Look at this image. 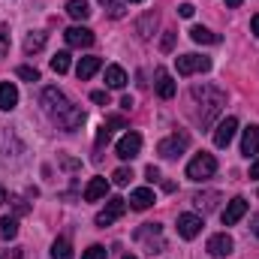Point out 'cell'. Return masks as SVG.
Here are the masks:
<instances>
[{
	"label": "cell",
	"mask_w": 259,
	"mask_h": 259,
	"mask_svg": "<svg viewBox=\"0 0 259 259\" xmlns=\"http://www.w3.org/2000/svg\"><path fill=\"white\" fill-rule=\"evenodd\" d=\"M193 97L196 100H202V106H205V112H199V124L202 127H208L217 115H220V106H223V91H217V88H211V84H202V88H193Z\"/></svg>",
	"instance_id": "obj_1"
},
{
	"label": "cell",
	"mask_w": 259,
	"mask_h": 259,
	"mask_svg": "<svg viewBox=\"0 0 259 259\" xmlns=\"http://www.w3.org/2000/svg\"><path fill=\"white\" fill-rule=\"evenodd\" d=\"M217 172V160H214V154H196L193 160L187 163V178L190 181H208L211 175Z\"/></svg>",
	"instance_id": "obj_2"
},
{
	"label": "cell",
	"mask_w": 259,
	"mask_h": 259,
	"mask_svg": "<svg viewBox=\"0 0 259 259\" xmlns=\"http://www.w3.org/2000/svg\"><path fill=\"white\" fill-rule=\"evenodd\" d=\"M187 145H190V133H172L157 145V154L163 160H175V157H181L187 151Z\"/></svg>",
	"instance_id": "obj_3"
},
{
	"label": "cell",
	"mask_w": 259,
	"mask_h": 259,
	"mask_svg": "<svg viewBox=\"0 0 259 259\" xmlns=\"http://www.w3.org/2000/svg\"><path fill=\"white\" fill-rule=\"evenodd\" d=\"M124 214H127V199H121V196H112V199L106 202V208L97 214V226H103V229H106V226H112L115 220H121Z\"/></svg>",
	"instance_id": "obj_4"
},
{
	"label": "cell",
	"mask_w": 259,
	"mask_h": 259,
	"mask_svg": "<svg viewBox=\"0 0 259 259\" xmlns=\"http://www.w3.org/2000/svg\"><path fill=\"white\" fill-rule=\"evenodd\" d=\"M52 118H55V124H58L61 130H66V133H72V130H78V127H81V121H84V112H81L78 106L66 103L64 109H61V112H55Z\"/></svg>",
	"instance_id": "obj_5"
},
{
	"label": "cell",
	"mask_w": 259,
	"mask_h": 259,
	"mask_svg": "<svg viewBox=\"0 0 259 259\" xmlns=\"http://www.w3.org/2000/svg\"><path fill=\"white\" fill-rule=\"evenodd\" d=\"M175 69H178V75H193V72L211 69V61L202 55H181V58H175Z\"/></svg>",
	"instance_id": "obj_6"
},
{
	"label": "cell",
	"mask_w": 259,
	"mask_h": 259,
	"mask_svg": "<svg viewBox=\"0 0 259 259\" xmlns=\"http://www.w3.org/2000/svg\"><path fill=\"white\" fill-rule=\"evenodd\" d=\"M64 39H66V46H72V49H91L94 46V30L75 24V27H69L64 33Z\"/></svg>",
	"instance_id": "obj_7"
},
{
	"label": "cell",
	"mask_w": 259,
	"mask_h": 259,
	"mask_svg": "<svg viewBox=\"0 0 259 259\" xmlns=\"http://www.w3.org/2000/svg\"><path fill=\"white\" fill-rule=\"evenodd\" d=\"M115 151H118L121 160H133V157H139V151H142V136H139V133H127V136H121V142L115 145Z\"/></svg>",
	"instance_id": "obj_8"
},
{
	"label": "cell",
	"mask_w": 259,
	"mask_h": 259,
	"mask_svg": "<svg viewBox=\"0 0 259 259\" xmlns=\"http://www.w3.org/2000/svg\"><path fill=\"white\" fill-rule=\"evenodd\" d=\"M202 226H205V223H202L199 214H178V235H181V238H187V241L196 238V235L202 232Z\"/></svg>",
	"instance_id": "obj_9"
},
{
	"label": "cell",
	"mask_w": 259,
	"mask_h": 259,
	"mask_svg": "<svg viewBox=\"0 0 259 259\" xmlns=\"http://www.w3.org/2000/svg\"><path fill=\"white\" fill-rule=\"evenodd\" d=\"M247 214V202L241 199V196H235L226 208H223V214H220V220H223V226H235L241 217Z\"/></svg>",
	"instance_id": "obj_10"
},
{
	"label": "cell",
	"mask_w": 259,
	"mask_h": 259,
	"mask_svg": "<svg viewBox=\"0 0 259 259\" xmlns=\"http://www.w3.org/2000/svg\"><path fill=\"white\" fill-rule=\"evenodd\" d=\"M235 130H238V121L235 118H223L217 130H214V145L217 148H229V142L235 139Z\"/></svg>",
	"instance_id": "obj_11"
},
{
	"label": "cell",
	"mask_w": 259,
	"mask_h": 259,
	"mask_svg": "<svg viewBox=\"0 0 259 259\" xmlns=\"http://www.w3.org/2000/svg\"><path fill=\"white\" fill-rule=\"evenodd\" d=\"M39 103H42V109H46V112H52V115H55V112H61V109H64L69 100H66L58 88H46V91L39 94Z\"/></svg>",
	"instance_id": "obj_12"
},
{
	"label": "cell",
	"mask_w": 259,
	"mask_h": 259,
	"mask_svg": "<svg viewBox=\"0 0 259 259\" xmlns=\"http://www.w3.org/2000/svg\"><path fill=\"white\" fill-rule=\"evenodd\" d=\"M232 247H235V241H232L226 232H220V235H211V238H208V247H205V250H208L211 256H229Z\"/></svg>",
	"instance_id": "obj_13"
},
{
	"label": "cell",
	"mask_w": 259,
	"mask_h": 259,
	"mask_svg": "<svg viewBox=\"0 0 259 259\" xmlns=\"http://www.w3.org/2000/svg\"><path fill=\"white\" fill-rule=\"evenodd\" d=\"M154 202H157V196H154L151 187H139V190L130 193V208H133V211H148Z\"/></svg>",
	"instance_id": "obj_14"
},
{
	"label": "cell",
	"mask_w": 259,
	"mask_h": 259,
	"mask_svg": "<svg viewBox=\"0 0 259 259\" xmlns=\"http://www.w3.org/2000/svg\"><path fill=\"white\" fill-rule=\"evenodd\" d=\"M241 154L244 157H256L259 154V127L256 124H250V127L244 130V136H241Z\"/></svg>",
	"instance_id": "obj_15"
},
{
	"label": "cell",
	"mask_w": 259,
	"mask_h": 259,
	"mask_svg": "<svg viewBox=\"0 0 259 259\" xmlns=\"http://www.w3.org/2000/svg\"><path fill=\"white\" fill-rule=\"evenodd\" d=\"M109 193V178H91L88 187H84V202H100L103 196Z\"/></svg>",
	"instance_id": "obj_16"
},
{
	"label": "cell",
	"mask_w": 259,
	"mask_h": 259,
	"mask_svg": "<svg viewBox=\"0 0 259 259\" xmlns=\"http://www.w3.org/2000/svg\"><path fill=\"white\" fill-rule=\"evenodd\" d=\"M15 106H18V88H15L12 81H3V84H0V109L9 112V109H15Z\"/></svg>",
	"instance_id": "obj_17"
},
{
	"label": "cell",
	"mask_w": 259,
	"mask_h": 259,
	"mask_svg": "<svg viewBox=\"0 0 259 259\" xmlns=\"http://www.w3.org/2000/svg\"><path fill=\"white\" fill-rule=\"evenodd\" d=\"M157 97H160V100H172V97H175V81H172V75H169L166 69L157 72Z\"/></svg>",
	"instance_id": "obj_18"
},
{
	"label": "cell",
	"mask_w": 259,
	"mask_h": 259,
	"mask_svg": "<svg viewBox=\"0 0 259 259\" xmlns=\"http://www.w3.org/2000/svg\"><path fill=\"white\" fill-rule=\"evenodd\" d=\"M190 39L199 42V46H217V42H220V33H211L208 27L196 24V27H190Z\"/></svg>",
	"instance_id": "obj_19"
},
{
	"label": "cell",
	"mask_w": 259,
	"mask_h": 259,
	"mask_svg": "<svg viewBox=\"0 0 259 259\" xmlns=\"http://www.w3.org/2000/svg\"><path fill=\"white\" fill-rule=\"evenodd\" d=\"M106 84L115 88V91H121V88L127 84V72H124V66H118V64L106 66Z\"/></svg>",
	"instance_id": "obj_20"
},
{
	"label": "cell",
	"mask_w": 259,
	"mask_h": 259,
	"mask_svg": "<svg viewBox=\"0 0 259 259\" xmlns=\"http://www.w3.org/2000/svg\"><path fill=\"white\" fill-rule=\"evenodd\" d=\"M100 66H103V61H100V58H81V61H78V66H75V75H78L81 81H88V78H91Z\"/></svg>",
	"instance_id": "obj_21"
},
{
	"label": "cell",
	"mask_w": 259,
	"mask_h": 259,
	"mask_svg": "<svg viewBox=\"0 0 259 259\" xmlns=\"http://www.w3.org/2000/svg\"><path fill=\"white\" fill-rule=\"evenodd\" d=\"M66 12H69V18H75V21H84V18L91 15V6H88V0H69V3H66Z\"/></svg>",
	"instance_id": "obj_22"
},
{
	"label": "cell",
	"mask_w": 259,
	"mask_h": 259,
	"mask_svg": "<svg viewBox=\"0 0 259 259\" xmlns=\"http://www.w3.org/2000/svg\"><path fill=\"white\" fill-rule=\"evenodd\" d=\"M15 235H18V220H15V217H9V214H6V217H0V238H3V241H9V238H15Z\"/></svg>",
	"instance_id": "obj_23"
},
{
	"label": "cell",
	"mask_w": 259,
	"mask_h": 259,
	"mask_svg": "<svg viewBox=\"0 0 259 259\" xmlns=\"http://www.w3.org/2000/svg\"><path fill=\"white\" fill-rule=\"evenodd\" d=\"M154 24H157V15H154V12H148L145 18H139V24H136L139 36H142V39H148V36H151V30H154Z\"/></svg>",
	"instance_id": "obj_24"
},
{
	"label": "cell",
	"mask_w": 259,
	"mask_h": 259,
	"mask_svg": "<svg viewBox=\"0 0 259 259\" xmlns=\"http://www.w3.org/2000/svg\"><path fill=\"white\" fill-rule=\"evenodd\" d=\"M52 256L55 259H72V244H69L66 238H58V241L52 244Z\"/></svg>",
	"instance_id": "obj_25"
},
{
	"label": "cell",
	"mask_w": 259,
	"mask_h": 259,
	"mask_svg": "<svg viewBox=\"0 0 259 259\" xmlns=\"http://www.w3.org/2000/svg\"><path fill=\"white\" fill-rule=\"evenodd\" d=\"M42 46H46V33H30V36L24 39V52H27V55H36Z\"/></svg>",
	"instance_id": "obj_26"
},
{
	"label": "cell",
	"mask_w": 259,
	"mask_h": 259,
	"mask_svg": "<svg viewBox=\"0 0 259 259\" xmlns=\"http://www.w3.org/2000/svg\"><path fill=\"white\" fill-rule=\"evenodd\" d=\"M217 199H220L217 193H205V196L199 193L193 202H196V208H202V211H211V208H217Z\"/></svg>",
	"instance_id": "obj_27"
},
{
	"label": "cell",
	"mask_w": 259,
	"mask_h": 259,
	"mask_svg": "<svg viewBox=\"0 0 259 259\" xmlns=\"http://www.w3.org/2000/svg\"><path fill=\"white\" fill-rule=\"evenodd\" d=\"M52 69H55L58 75H64L66 69H69V55H66V52H58V55L52 58Z\"/></svg>",
	"instance_id": "obj_28"
},
{
	"label": "cell",
	"mask_w": 259,
	"mask_h": 259,
	"mask_svg": "<svg viewBox=\"0 0 259 259\" xmlns=\"http://www.w3.org/2000/svg\"><path fill=\"white\" fill-rule=\"evenodd\" d=\"M9 46H12V33H9V24H0V55H9Z\"/></svg>",
	"instance_id": "obj_29"
},
{
	"label": "cell",
	"mask_w": 259,
	"mask_h": 259,
	"mask_svg": "<svg viewBox=\"0 0 259 259\" xmlns=\"http://www.w3.org/2000/svg\"><path fill=\"white\" fill-rule=\"evenodd\" d=\"M175 39H178V33H175V30H166V33H163V39H160V52H166V55H169V52L175 49Z\"/></svg>",
	"instance_id": "obj_30"
},
{
	"label": "cell",
	"mask_w": 259,
	"mask_h": 259,
	"mask_svg": "<svg viewBox=\"0 0 259 259\" xmlns=\"http://www.w3.org/2000/svg\"><path fill=\"white\" fill-rule=\"evenodd\" d=\"M106 253H109V250H106L103 244H91V247L81 253V259H106Z\"/></svg>",
	"instance_id": "obj_31"
},
{
	"label": "cell",
	"mask_w": 259,
	"mask_h": 259,
	"mask_svg": "<svg viewBox=\"0 0 259 259\" xmlns=\"http://www.w3.org/2000/svg\"><path fill=\"white\" fill-rule=\"evenodd\" d=\"M18 78H24V81H39V69H36V66H18Z\"/></svg>",
	"instance_id": "obj_32"
},
{
	"label": "cell",
	"mask_w": 259,
	"mask_h": 259,
	"mask_svg": "<svg viewBox=\"0 0 259 259\" xmlns=\"http://www.w3.org/2000/svg\"><path fill=\"white\" fill-rule=\"evenodd\" d=\"M130 178H133V169H118V172L112 175V181H115L118 187H127V184H130Z\"/></svg>",
	"instance_id": "obj_33"
},
{
	"label": "cell",
	"mask_w": 259,
	"mask_h": 259,
	"mask_svg": "<svg viewBox=\"0 0 259 259\" xmlns=\"http://www.w3.org/2000/svg\"><path fill=\"white\" fill-rule=\"evenodd\" d=\"M115 127H127V121H124L121 115H112V118H106V130H115Z\"/></svg>",
	"instance_id": "obj_34"
},
{
	"label": "cell",
	"mask_w": 259,
	"mask_h": 259,
	"mask_svg": "<svg viewBox=\"0 0 259 259\" xmlns=\"http://www.w3.org/2000/svg\"><path fill=\"white\" fill-rule=\"evenodd\" d=\"M193 12H196L193 3H181V6H178V15H181V18H193Z\"/></svg>",
	"instance_id": "obj_35"
},
{
	"label": "cell",
	"mask_w": 259,
	"mask_h": 259,
	"mask_svg": "<svg viewBox=\"0 0 259 259\" xmlns=\"http://www.w3.org/2000/svg\"><path fill=\"white\" fill-rule=\"evenodd\" d=\"M91 100H94V103H100V106H109V94H106V91H94V94H91Z\"/></svg>",
	"instance_id": "obj_36"
},
{
	"label": "cell",
	"mask_w": 259,
	"mask_h": 259,
	"mask_svg": "<svg viewBox=\"0 0 259 259\" xmlns=\"http://www.w3.org/2000/svg\"><path fill=\"white\" fill-rule=\"evenodd\" d=\"M109 15H112V18H121V15H124V3H112V6H109Z\"/></svg>",
	"instance_id": "obj_37"
},
{
	"label": "cell",
	"mask_w": 259,
	"mask_h": 259,
	"mask_svg": "<svg viewBox=\"0 0 259 259\" xmlns=\"http://www.w3.org/2000/svg\"><path fill=\"white\" fill-rule=\"evenodd\" d=\"M61 166H64V169H78L81 163H78V160H72V157H61Z\"/></svg>",
	"instance_id": "obj_38"
},
{
	"label": "cell",
	"mask_w": 259,
	"mask_h": 259,
	"mask_svg": "<svg viewBox=\"0 0 259 259\" xmlns=\"http://www.w3.org/2000/svg\"><path fill=\"white\" fill-rule=\"evenodd\" d=\"M145 175H148V181H160V169H157V166H148Z\"/></svg>",
	"instance_id": "obj_39"
},
{
	"label": "cell",
	"mask_w": 259,
	"mask_h": 259,
	"mask_svg": "<svg viewBox=\"0 0 259 259\" xmlns=\"http://www.w3.org/2000/svg\"><path fill=\"white\" fill-rule=\"evenodd\" d=\"M133 106H136V103H133V97H121V109H124V112H130V109H133Z\"/></svg>",
	"instance_id": "obj_40"
},
{
	"label": "cell",
	"mask_w": 259,
	"mask_h": 259,
	"mask_svg": "<svg viewBox=\"0 0 259 259\" xmlns=\"http://www.w3.org/2000/svg\"><path fill=\"white\" fill-rule=\"evenodd\" d=\"M106 142H109V130L103 127L100 130V136H97V145H106Z\"/></svg>",
	"instance_id": "obj_41"
},
{
	"label": "cell",
	"mask_w": 259,
	"mask_h": 259,
	"mask_svg": "<svg viewBox=\"0 0 259 259\" xmlns=\"http://www.w3.org/2000/svg\"><path fill=\"white\" fill-rule=\"evenodd\" d=\"M250 30H253V33L259 36V12L253 15V18H250Z\"/></svg>",
	"instance_id": "obj_42"
},
{
	"label": "cell",
	"mask_w": 259,
	"mask_h": 259,
	"mask_svg": "<svg viewBox=\"0 0 259 259\" xmlns=\"http://www.w3.org/2000/svg\"><path fill=\"white\" fill-rule=\"evenodd\" d=\"M12 202H15V211H18V214H24V211H27V205H24L21 199H12Z\"/></svg>",
	"instance_id": "obj_43"
},
{
	"label": "cell",
	"mask_w": 259,
	"mask_h": 259,
	"mask_svg": "<svg viewBox=\"0 0 259 259\" xmlns=\"http://www.w3.org/2000/svg\"><path fill=\"white\" fill-rule=\"evenodd\" d=\"M250 229H253V235H256V238H259V214H256V217H253V220H250Z\"/></svg>",
	"instance_id": "obj_44"
},
{
	"label": "cell",
	"mask_w": 259,
	"mask_h": 259,
	"mask_svg": "<svg viewBox=\"0 0 259 259\" xmlns=\"http://www.w3.org/2000/svg\"><path fill=\"white\" fill-rule=\"evenodd\" d=\"M241 3H244V0H226V6H229V9H238Z\"/></svg>",
	"instance_id": "obj_45"
},
{
	"label": "cell",
	"mask_w": 259,
	"mask_h": 259,
	"mask_svg": "<svg viewBox=\"0 0 259 259\" xmlns=\"http://www.w3.org/2000/svg\"><path fill=\"white\" fill-rule=\"evenodd\" d=\"M250 178H259V160L250 166Z\"/></svg>",
	"instance_id": "obj_46"
},
{
	"label": "cell",
	"mask_w": 259,
	"mask_h": 259,
	"mask_svg": "<svg viewBox=\"0 0 259 259\" xmlns=\"http://www.w3.org/2000/svg\"><path fill=\"white\" fill-rule=\"evenodd\" d=\"M3 202H6V190H3V187H0V205H3Z\"/></svg>",
	"instance_id": "obj_47"
},
{
	"label": "cell",
	"mask_w": 259,
	"mask_h": 259,
	"mask_svg": "<svg viewBox=\"0 0 259 259\" xmlns=\"http://www.w3.org/2000/svg\"><path fill=\"white\" fill-rule=\"evenodd\" d=\"M100 3H103V6H112V3H115V0H100Z\"/></svg>",
	"instance_id": "obj_48"
},
{
	"label": "cell",
	"mask_w": 259,
	"mask_h": 259,
	"mask_svg": "<svg viewBox=\"0 0 259 259\" xmlns=\"http://www.w3.org/2000/svg\"><path fill=\"white\" fill-rule=\"evenodd\" d=\"M130 3H142V0H130Z\"/></svg>",
	"instance_id": "obj_49"
},
{
	"label": "cell",
	"mask_w": 259,
	"mask_h": 259,
	"mask_svg": "<svg viewBox=\"0 0 259 259\" xmlns=\"http://www.w3.org/2000/svg\"><path fill=\"white\" fill-rule=\"evenodd\" d=\"M124 259H136V256H124Z\"/></svg>",
	"instance_id": "obj_50"
},
{
	"label": "cell",
	"mask_w": 259,
	"mask_h": 259,
	"mask_svg": "<svg viewBox=\"0 0 259 259\" xmlns=\"http://www.w3.org/2000/svg\"><path fill=\"white\" fill-rule=\"evenodd\" d=\"M0 259H3V256H0Z\"/></svg>",
	"instance_id": "obj_51"
}]
</instances>
